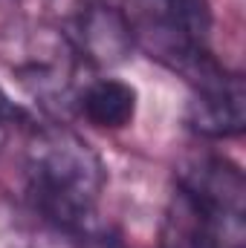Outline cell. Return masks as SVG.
I'll return each mask as SVG.
<instances>
[{"label":"cell","instance_id":"obj_5","mask_svg":"<svg viewBox=\"0 0 246 248\" xmlns=\"http://www.w3.org/2000/svg\"><path fill=\"white\" fill-rule=\"evenodd\" d=\"M81 113L96 127L119 130L136 116V90L116 78H102L81 95Z\"/></svg>","mask_w":246,"mask_h":248},{"label":"cell","instance_id":"obj_1","mask_svg":"<svg viewBox=\"0 0 246 248\" xmlns=\"http://www.w3.org/2000/svg\"><path fill=\"white\" fill-rule=\"evenodd\" d=\"M29 196L38 211L64 231L90 237L93 208L105 187V168L93 147L64 127L38 130L26 153Z\"/></svg>","mask_w":246,"mask_h":248},{"label":"cell","instance_id":"obj_2","mask_svg":"<svg viewBox=\"0 0 246 248\" xmlns=\"http://www.w3.org/2000/svg\"><path fill=\"white\" fill-rule=\"evenodd\" d=\"M185 122L194 133L209 139L238 136L246 124V90L241 75H226L220 84L194 90L188 101Z\"/></svg>","mask_w":246,"mask_h":248},{"label":"cell","instance_id":"obj_4","mask_svg":"<svg viewBox=\"0 0 246 248\" xmlns=\"http://www.w3.org/2000/svg\"><path fill=\"white\" fill-rule=\"evenodd\" d=\"M159 248H223V240L214 219L177 187L159 228Z\"/></svg>","mask_w":246,"mask_h":248},{"label":"cell","instance_id":"obj_3","mask_svg":"<svg viewBox=\"0 0 246 248\" xmlns=\"http://www.w3.org/2000/svg\"><path fill=\"white\" fill-rule=\"evenodd\" d=\"M75 44L87 61L99 66H116L130 55L133 29L116 6L93 3L75 20Z\"/></svg>","mask_w":246,"mask_h":248},{"label":"cell","instance_id":"obj_6","mask_svg":"<svg viewBox=\"0 0 246 248\" xmlns=\"http://www.w3.org/2000/svg\"><path fill=\"white\" fill-rule=\"evenodd\" d=\"M145 9L154 17L157 29L177 32L183 38L206 44L211 26V12L206 0H145Z\"/></svg>","mask_w":246,"mask_h":248},{"label":"cell","instance_id":"obj_7","mask_svg":"<svg viewBox=\"0 0 246 248\" xmlns=\"http://www.w3.org/2000/svg\"><path fill=\"white\" fill-rule=\"evenodd\" d=\"M9 119H12V110H9L6 98L0 95V144L6 141V133H9Z\"/></svg>","mask_w":246,"mask_h":248}]
</instances>
